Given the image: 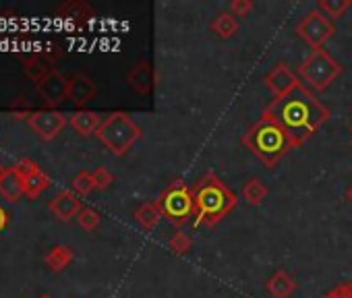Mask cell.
<instances>
[{"label": "cell", "mask_w": 352, "mask_h": 298, "mask_svg": "<svg viewBox=\"0 0 352 298\" xmlns=\"http://www.w3.org/2000/svg\"><path fill=\"white\" fill-rule=\"evenodd\" d=\"M261 114L274 118L298 143V147L331 116L329 108L323 106L305 83L292 87L284 98H274Z\"/></svg>", "instance_id": "cell-1"}, {"label": "cell", "mask_w": 352, "mask_h": 298, "mask_svg": "<svg viewBox=\"0 0 352 298\" xmlns=\"http://www.w3.org/2000/svg\"><path fill=\"white\" fill-rule=\"evenodd\" d=\"M191 189L195 199V228L218 226L239 205L236 193L230 191L216 172L204 174Z\"/></svg>", "instance_id": "cell-2"}, {"label": "cell", "mask_w": 352, "mask_h": 298, "mask_svg": "<svg viewBox=\"0 0 352 298\" xmlns=\"http://www.w3.org/2000/svg\"><path fill=\"white\" fill-rule=\"evenodd\" d=\"M241 141L265 168H276V164L284 156L298 147V143L274 118L263 114L253 126L243 133Z\"/></svg>", "instance_id": "cell-3"}, {"label": "cell", "mask_w": 352, "mask_h": 298, "mask_svg": "<svg viewBox=\"0 0 352 298\" xmlns=\"http://www.w3.org/2000/svg\"><path fill=\"white\" fill-rule=\"evenodd\" d=\"M96 137L110 154L120 158L143 137V128L126 112H112L100 124Z\"/></svg>", "instance_id": "cell-4"}, {"label": "cell", "mask_w": 352, "mask_h": 298, "mask_svg": "<svg viewBox=\"0 0 352 298\" xmlns=\"http://www.w3.org/2000/svg\"><path fill=\"white\" fill-rule=\"evenodd\" d=\"M344 73V67L323 48L311 50L307 58L298 67V79L305 81V85L313 93H323L329 89V85Z\"/></svg>", "instance_id": "cell-5"}, {"label": "cell", "mask_w": 352, "mask_h": 298, "mask_svg": "<svg viewBox=\"0 0 352 298\" xmlns=\"http://www.w3.org/2000/svg\"><path fill=\"white\" fill-rule=\"evenodd\" d=\"M162 216L166 222H170L172 226L181 228L183 224L189 222L191 216H195V199H193V189L183 181V179H176L172 181L162 195L155 199Z\"/></svg>", "instance_id": "cell-6"}, {"label": "cell", "mask_w": 352, "mask_h": 298, "mask_svg": "<svg viewBox=\"0 0 352 298\" xmlns=\"http://www.w3.org/2000/svg\"><path fill=\"white\" fill-rule=\"evenodd\" d=\"M294 32L305 44L311 46V50H317V48H323V44L333 38L336 25L319 9H313L296 23Z\"/></svg>", "instance_id": "cell-7"}, {"label": "cell", "mask_w": 352, "mask_h": 298, "mask_svg": "<svg viewBox=\"0 0 352 298\" xmlns=\"http://www.w3.org/2000/svg\"><path fill=\"white\" fill-rule=\"evenodd\" d=\"M67 116L58 110H36V114L30 118V126L44 141H52L67 126Z\"/></svg>", "instance_id": "cell-8"}, {"label": "cell", "mask_w": 352, "mask_h": 298, "mask_svg": "<svg viewBox=\"0 0 352 298\" xmlns=\"http://www.w3.org/2000/svg\"><path fill=\"white\" fill-rule=\"evenodd\" d=\"M38 93L50 106V110H54L65 100H69V79L63 73L52 71L46 79L38 83Z\"/></svg>", "instance_id": "cell-9"}, {"label": "cell", "mask_w": 352, "mask_h": 298, "mask_svg": "<svg viewBox=\"0 0 352 298\" xmlns=\"http://www.w3.org/2000/svg\"><path fill=\"white\" fill-rule=\"evenodd\" d=\"M265 87L274 93V98H284L292 87H296L300 83L298 75H294L286 65H276L265 77H263Z\"/></svg>", "instance_id": "cell-10"}, {"label": "cell", "mask_w": 352, "mask_h": 298, "mask_svg": "<svg viewBox=\"0 0 352 298\" xmlns=\"http://www.w3.org/2000/svg\"><path fill=\"white\" fill-rule=\"evenodd\" d=\"M126 83L139 95H149L155 87V71H153L151 62L139 60L137 65H133L131 71L126 73Z\"/></svg>", "instance_id": "cell-11"}, {"label": "cell", "mask_w": 352, "mask_h": 298, "mask_svg": "<svg viewBox=\"0 0 352 298\" xmlns=\"http://www.w3.org/2000/svg\"><path fill=\"white\" fill-rule=\"evenodd\" d=\"M56 17H60L77 27H83L96 19V11L85 3V0H69V3H65L63 7L56 9Z\"/></svg>", "instance_id": "cell-12"}, {"label": "cell", "mask_w": 352, "mask_h": 298, "mask_svg": "<svg viewBox=\"0 0 352 298\" xmlns=\"http://www.w3.org/2000/svg\"><path fill=\"white\" fill-rule=\"evenodd\" d=\"M48 207H50V211H52L58 220H63V222H71V220L77 218L79 211L83 209L81 199H79L77 193H73V191H60V193L48 203Z\"/></svg>", "instance_id": "cell-13"}, {"label": "cell", "mask_w": 352, "mask_h": 298, "mask_svg": "<svg viewBox=\"0 0 352 298\" xmlns=\"http://www.w3.org/2000/svg\"><path fill=\"white\" fill-rule=\"evenodd\" d=\"M96 93H98V87L85 73H77L69 79V100L75 106H85L87 102L96 98Z\"/></svg>", "instance_id": "cell-14"}, {"label": "cell", "mask_w": 352, "mask_h": 298, "mask_svg": "<svg viewBox=\"0 0 352 298\" xmlns=\"http://www.w3.org/2000/svg\"><path fill=\"white\" fill-rule=\"evenodd\" d=\"M296 290V279L286 271V269H278L270 275V279L265 282V292L272 298H290Z\"/></svg>", "instance_id": "cell-15"}, {"label": "cell", "mask_w": 352, "mask_h": 298, "mask_svg": "<svg viewBox=\"0 0 352 298\" xmlns=\"http://www.w3.org/2000/svg\"><path fill=\"white\" fill-rule=\"evenodd\" d=\"M102 116L94 110H77L69 116V124L73 126L75 133H79L81 137H89L96 135L100 124H102Z\"/></svg>", "instance_id": "cell-16"}, {"label": "cell", "mask_w": 352, "mask_h": 298, "mask_svg": "<svg viewBox=\"0 0 352 298\" xmlns=\"http://www.w3.org/2000/svg\"><path fill=\"white\" fill-rule=\"evenodd\" d=\"M54 71V60L46 54V52H38L32 58L25 60L23 73L28 75V79H32L34 83H40L42 79H46L50 73Z\"/></svg>", "instance_id": "cell-17"}, {"label": "cell", "mask_w": 352, "mask_h": 298, "mask_svg": "<svg viewBox=\"0 0 352 298\" xmlns=\"http://www.w3.org/2000/svg\"><path fill=\"white\" fill-rule=\"evenodd\" d=\"M133 218H135V222L141 226L143 232H151V230L160 224V220H164L157 201H145V203H141V205L133 211Z\"/></svg>", "instance_id": "cell-18"}, {"label": "cell", "mask_w": 352, "mask_h": 298, "mask_svg": "<svg viewBox=\"0 0 352 298\" xmlns=\"http://www.w3.org/2000/svg\"><path fill=\"white\" fill-rule=\"evenodd\" d=\"M0 195L11 203L23 197V179L13 168H5L3 176H0Z\"/></svg>", "instance_id": "cell-19"}, {"label": "cell", "mask_w": 352, "mask_h": 298, "mask_svg": "<svg viewBox=\"0 0 352 298\" xmlns=\"http://www.w3.org/2000/svg\"><path fill=\"white\" fill-rule=\"evenodd\" d=\"M267 195H270L267 185H265L261 179H257V176L247 179L245 185H243V189H241V197H243L251 207H259V205L267 199Z\"/></svg>", "instance_id": "cell-20"}, {"label": "cell", "mask_w": 352, "mask_h": 298, "mask_svg": "<svg viewBox=\"0 0 352 298\" xmlns=\"http://www.w3.org/2000/svg\"><path fill=\"white\" fill-rule=\"evenodd\" d=\"M212 32L220 38V40H230L239 34V21L230 11H224L220 15L214 17L212 21Z\"/></svg>", "instance_id": "cell-21"}, {"label": "cell", "mask_w": 352, "mask_h": 298, "mask_svg": "<svg viewBox=\"0 0 352 298\" xmlns=\"http://www.w3.org/2000/svg\"><path fill=\"white\" fill-rule=\"evenodd\" d=\"M46 265L54 271V273H60L71 261H73V251H71V247H67V244H56L48 255H46Z\"/></svg>", "instance_id": "cell-22"}, {"label": "cell", "mask_w": 352, "mask_h": 298, "mask_svg": "<svg viewBox=\"0 0 352 298\" xmlns=\"http://www.w3.org/2000/svg\"><path fill=\"white\" fill-rule=\"evenodd\" d=\"M48 187H50V176L44 174V172L40 170L38 174H34V176H30V179L23 181V197L36 199V197L42 195Z\"/></svg>", "instance_id": "cell-23"}, {"label": "cell", "mask_w": 352, "mask_h": 298, "mask_svg": "<svg viewBox=\"0 0 352 298\" xmlns=\"http://www.w3.org/2000/svg\"><path fill=\"white\" fill-rule=\"evenodd\" d=\"M350 7H352V0H319L317 3V9L327 19H340Z\"/></svg>", "instance_id": "cell-24"}, {"label": "cell", "mask_w": 352, "mask_h": 298, "mask_svg": "<svg viewBox=\"0 0 352 298\" xmlns=\"http://www.w3.org/2000/svg\"><path fill=\"white\" fill-rule=\"evenodd\" d=\"M168 249H170V253H174V255H187V253L193 249V238H191L187 232H183V230L179 228V230H176V232L170 236Z\"/></svg>", "instance_id": "cell-25"}, {"label": "cell", "mask_w": 352, "mask_h": 298, "mask_svg": "<svg viewBox=\"0 0 352 298\" xmlns=\"http://www.w3.org/2000/svg\"><path fill=\"white\" fill-rule=\"evenodd\" d=\"M73 191L77 195H89L94 189H96V183H94V172H87V170H81L73 176Z\"/></svg>", "instance_id": "cell-26"}, {"label": "cell", "mask_w": 352, "mask_h": 298, "mask_svg": "<svg viewBox=\"0 0 352 298\" xmlns=\"http://www.w3.org/2000/svg\"><path fill=\"white\" fill-rule=\"evenodd\" d=\"M77 222L85 232H94L100 226V214L94 207H83L77 216Z\"/></svg>", "instance_id": "cell-27"}, {"label": "cell", "mask_w": 352, "mask_h": 298, "mask_svg": "<svg viewBox=\"0 0 352 298\" xmlns=\"http://www.w3.org/2000/svg\"><path fill=\"white\" fill-rule=\"evenodd\" d=\"M94 183H96V189H100V191H106V189H110V185L114 183V174L108 170V168H96L94 170Z\"/></svg>", "instance_id": "cell-28"}, {"label": "cell", "mask_w": 352, "mask_h": 298, "mask_svg": "<svg viewBox=\"0 0 352 298\" xmlns=\"http://www.w3.org/2000/svg\"><path fill=\"white\" fill-rule=\"evenodd\" d=\"M9 112H11L15 118H28V120L36 114V110H32V106H30L23 98L15 100V104L9 106Z\"/></svg>", "instance_id": "cell-29"}, {"label": "cell", "mask_w": 352, "mask_h": 298, "mask_svg": "<svg viewBox=\"0 0 352 298\" xmlns=\"http://www.w3.org/2000/svg\"><path fill=\"white\" fill-rule=\"evenodd\" d=\"M13 170L25 181V179H30V176H34V174H38L40 172V166L34 162V160H21L17 166H13Z\"/></svg>", "instance_id": "cell-30"}, {"label": "cell", "mask_w": 352, "mask_h": 298, "mask_svg": "<svg viewBox=\"0 0 352 298\" xmlns=\"http://www.w3.org/2000/svg\"><path fill=\"white\" fill-rule=\"evenodd\" d=\"M234 17H247L253 11V3L251 0H232L230 9H228Z\"/></svg>", "instance_id": "cell-31"}, {"label": "cell", "mask_w": 352, "mask_h": 298, "mask_svg": "<svg viewBox=\"0 0 352 298\" xmlns=\"http://www.w3.org/2000/svg\"><path fill=\"white\" fill-rule=\"evenodd\" d=\"M333 290L340 298H352V282H340L338 286H333Z\"/></svg>", "instance_id": "cell-32"}, {"label": "cell", "mask_w": 352, "mask_h": 298, "mask_svg": "<svg viewBox=\"0 0 352 298\" xmlns=\"http://www.w3.org/2000/svg\"><path fill=\"white\" fill-rule=\"evenodd\" d=\"M7 224H9V214L3 207H0V230H5Z\"/></svg>", "instance_id": "cell-33"}, {"label": "cell", "mask_w": 352, "mask_h": 298, "mask_svg": "<svg viewBox=\"0 0 352 298\" xmlns=\"http://www.w3.org/2000/svg\"><path fill=\"white\" fill-rule=\"evenodd\" d=\"M321 298H340V296H338V292H336V290L331 288V290H327V292H325V294H323Z\"/></svg>", "instance_id": "cell-34"}, {"label": "cell", "mask_w": 352, "mask_h": 298, "mask_svg": "<svg viewBox=\"0 0 352 298\" xmlns=\"http://www.w3.org/2000/svg\"><path fill=\"white\" fill-rule=\"evenodd\" d=\"M346 199H348V201L352 203V183H350V187L346 189Z\"/></svg>", "instance_id": "cell-35"}, {"label": "cell", "mask_w": 352, "mask_h": 298, "mask_svg": "<svg viewBox=\"0 0 352 298\" xmlns=\"http://www.w3.org/2000/svg\"><path fill=\"white\" fill-rule=\"evenodd\" d=\"M3 172H5V168H3V166H0V176H3Z\"/></svg>", "instance_id": "cell-36"}, {"label": "cell", "mask_w": 352, "mask_h": 298, "mask_svg": "<svg viewBox=\"0 0 352 298\" xmlns=\"http://www.w3.org/2000/svg\"><path fill=\"white\" fill-rule=\"evenodd\" d=\"M40 298H50V296H40Z\"/></svg>", "instance_id": "cell-37"}, {"label": "cell", "mask_w": 352, "mask_h": 298, "mask_svg": "<svg viewBox=\"0 0 352 298\" xmlns=\"http://www.w3.org/2000/svg\"><path fill=\"white\" fill-rule=\"evenodd\" d=\"M350 133H352V122H350Z\"/></svg>", "instance_id": "cell-38"}]
</instances>
